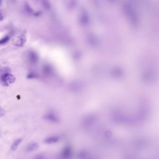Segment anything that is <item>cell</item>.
Instances as JSON below:
<instances>
[{
	"label": "cell",
	"mask_w": 159,
	"mask_h": 159,
	"mask_svg": "<svg viewBox=\"0 0 159 159\" xmlns=\"http://www.w3.org/2000/svg\"><path fill=\"white\" fill-rule=\"evenodd\" d=\"M39 148V145L37 143H32L29 145L26 148L27 152H31L38 149Z\"/></svg>",
	"instance_id": "8992f818"
},
{
	"label": "cell",
	"mask_w": 159,
	"mask_h": 159,
	"mask_svg": "<svg viewBox=\"0 0 159 159\" xmlns=\"http://www.w3.org/2000/svg\"><path fill=\"white\" fill-rule=\"evenodd\" d=\"M25 11L28 14H33L34 13L33 9L31 8L28 3H25Z\"/></svg>",
	"instance_id": "ba28073f"
},
{
	"label": "cell",
	"mask_w": 159,
	"mask_h": 159,
	"mask_svg": "<svg viewBox=\"0 0 159 159\" xmlns=\"http://www.w3.org/2000/svg\"><path fill=\"white\" fill-rule=\"evenodd\" d=\"M11 37L10 35H6L0 39V45L6 44L10 41Z\"/></svg>",
	"instance_id": "9c48e42d"
},
{
	"label": "cell",
	"mask_w": 159,
	"mask_h": 159,
	"mask_svg": "<svg viewBox=\"0 0 159 159\" xmlns=\"http://www.w3.org/2000/svg\"><path fill=\"white\" fill-rule=\"evenodd\" d=\"M39 78V75L35 72H30L28 74L27 76V79L29 80H32V79H37Z\"/></svg>",
	"instance_id": "30bf717a"
},
{
	"label": "cell",
	"mask_w": 159,
	"mask_h": 159,
	"mask_svg": "<svg viewBox=\"0 0 159 159\" xmlns=\"http://www.w3.org/2000/svg\"><path fill=\"white\" fill-rule=\"evenodd\" d=\"M28 59L30 64H37L39 60V56L38 53L33 51H30L28 53Z\"/></svg>",
	"instance_id": "7a4b0ae2"
},
{
	"label": "cell",
	"mask_w": 159,
	"mask_h": 159,
	"mask_svg": "<svg viewBox=\"0 0 159 159\" xmlns=\"http://www.w3.org/2000/svg\"><path fill=\"white\" fill-rule=\"evenodd\" d=\"M22 139L18 138L16 139V140H15L14 142L13 143L12 145L11 146V150L13 151L16 150L18 148V146L21 144V142H22Z\"/></svg>",
	"instance_id": "52a82bcc"
},
{
	"label": "cell",
	"mask_w": 159,
	"mask_h": 159,
	"mask_svg": "<svg viewBox=\"0 0 159 159\" xmlns=\"http://www.w3.org/2000/svg\"><path fill=\"white\" fill-rule=\"evenodd\" d=\"M15 77L10 73H4L0 77V83L3 86H8L15 82Z\"/></svg>",
	"instance_id": "6da1fadb"
},
{
	"label": "cell",
	"mask_w": 159,
	"mask_h": 159,
	"mask_svg": "<svg viewBox=\"0 0 159 159\" xmlns=\"http://www.w3.org/2000/svg\"><path fill=\"white\" fill-rule=\"evenodd\" d=\"M35 159H45V158L42 155H38Z\"/></svg>",
	"instance_id": "9a60e30c"
},
{
	"label": "cell",
	"mask_w": 159,
	"mask_h": 159,
	"mask_svg": "<svg viewBox=\"0 0 159 159\" xmlns=\"http://www.w3.org/2000/svg\"><path fill=\"white\" fill-rule=\"evenodd\" d=\"M2 19H3V16L2 14L1 13H0V21H1Z\"/></svg>",
	"instance_id": "2e32d148"
},
{
	"label": "cell",
	"mask_w": 159,
	"mask_h": 159,
	"mask_svg": "<svg viewBox=\"0 0 159 159\" xmlns=\"http://www.w3.org/2000/svg\"><path fill=\"white\" fill-rule=\"evenodd\" d=\"M26 42V36L24 34H22L17 37L16 40L14 41L13 44L15 46H17V47H22L25 45Z\"/></svg>",
	"instance_id": "277c9868"
},
{
	"label": "cell",
	"mask_w": 159,
	"mask_h": 159,
	"mask_svg": "<svg viewBox=\"0 0 159 159\" xmlns=\"http://www.w3.org/2000/svg\"><path fill=\"white\" fill-rule=\"evenodd\" d=\"M43 5L45 9H49L50 8V3L47 1H43Z\"/></svg>",
	"instance_id": "7c38bea8"
},
{
	"label": "cell",
	"mask_w": 159,
	"mask_h": 159,
	"mask_svg": "<svg viewBox=\"0 0 159 159\" xmlns=\"http://www.w3.org/2000/svg\"><path fill=\"white\" fill-rule=\"evenodd\" d=\"M43 118L46 120L53 123L57 122L59 120L57 116L52 112H49L46 113L43 116Z\"/></svg>",
	"instance_id": "3957f363"
},
{
	"label": "cell",
	"mask_w": 159,
	"mask_h": 159,
	"mask_svg": "<svg viewBox=\"0 0 159 159\" xmlns=\"http://www.w3.org/2000/svg\"><path fill=\"white\" fill-rule=\"evenodd\" d=\"M43 72H44V73L45 74H50V73L51 71V67H50L49 66H48V65H46V66L43 67Z\"/></svg>",
	"instance_id": "8fae6325"
},
{
	"label": "cell",
	"mask_w": 159,
	"mask_h": 159,
	"mask_svg": "<svg viewBox=\"0 0 159 159\" xmlns=\"http://www.w3.org/2000/svg\"><path fill=\"white\" fill-rule=\"evenodd\" d=\"M42 13L41 11H39L35 12L33 14V15L35 16H36V17H38V16H40L41 15Z\"/></svg>",
	"instance_id": "5bb4252c"
},
{
	"label": "cell",
	"mask_w": 159,
	"mask_h": 159,
	"mask_svg": "<svg viewBox=\"0 0 159 159\" xmlns=\"http://www.w3.org/2000/svg\"><path fill=\"white\" fill-rule=\"evenodd\" d=\"M59 139H60L59 137L57 136H52L45 139L44 141L46 144H51L57 143L59 141Z\"/></svg>",
	"instance_id": "5b68a950"
},
{
	"label": "cell",
	"mask_w": 159,
	"mask_h": 159,
	"mask_svg": "<svg viewBox=\"0 0 159 159\" xmlns=\"http://www.w3.org/2000/svg\"><path fill=\"white\" fill-rule=\"evenodd\" d=\"M5 111L4 110L0 107V118L3 117L5 115Z\"/></svg>",
	"instance_id": "4fadbf2b"
},
{
	"label": "cell",
	"mask_w": 159,
	"mask_h": 159,
	"mask_svg": "<svg viewBox=\"0 0 159 159\" xmlns=\"http://www.w3.org/2000/svg\"><path fill=\"white\" fill-rule=\"evenodd\" d=\"M2 3V1H0V5H1Z\"/></svg>",
	"instance_id": "e0dca14e"
}]
</instances>
